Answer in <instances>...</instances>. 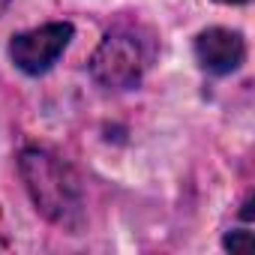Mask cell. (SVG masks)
I'll return each instance as SVG.
<instances>
[{
    "label": "cell",
    "mask_w": 255,
    "mask_h": 255,
    "mask_svg": "<svg viewBox=\"0 0 255 255\" xmlns=\"http://www.w3.org/2000/svg\"><path fill=\"white\" fill-rule=\"evenodd\" d=\"M18 174L33 207L57 228L81 234L87 225V201L81 177L57 153L45 147H24L18 153Z\"/></svg>",
    "instance_id": "cell-1"
},
{
    "label": "cell",
    "mask_w": 255,
    "mask_h": 255,
    "mask_svg": "<svg viewBox=\"0 0 255 255\" xmlns=\"http://www.w3.org/2000/svg\"><path fill=\"white\" fill-rule=\"evenodd\" d=\"M147 63H150V51L138 36V30L114 27L99 39L87 69L90 78L105 90H132L141 84Z\"/></svg>",
    "instance_id": "cell-2"
},
{
    "label": "cell",
    "mask_w": 255,
    "mask_h": 255,
    "mask_svg": "<svg viewBox=\"0 0 255 255\" xmlns=\"http://www.w3.org/2000/svg\"><path fill=\"white\" fill-rule=\"evenodd\" d=\"M75 39V27L72 21H45L39 27L21 30L9 39V60L18 72L39 78L45 75L69 48V42Z\"/></svg>",
    "instance_id": "cell-3"
},
{
    "label": "cell",
    "mask_w": 255,
    "mask_h": 255,
    "mask_svg": "<svg viewBox=\"0 0 255 255\" xmlns=\"http://www.w3.org/2000/svg\"><path fill=\"white\" fill-rule=\"evenodd\" d=\"M195 63L210 75H231L246 60V39L231 27H207L192 39Z\"/></svg>",
    "instance_id": "cell-4"
},
{
    "label": "cell",
    "mask_w": 255,
    "mask_h": 255,
    "mask_svg": "<svg viewBox=\"0 0 255 255\" xmlns=\"http://www.w3.org/2000/svg\"><path fill=\"white\" fill-rule=\"evenodd\" d=\"M222 246L231 252H249L252 249V231L249 228H234L222 237Z\"/></svg>",
    "instance_id": "cell-5"
},
{
    "label": "cell",
    "mask_w": 255,
    "mask_h": 255,
    "mask_svg": "<svg viewBox=\"0 0 255 255\" xmlns=\"http://www.w3.org/2000/svg\"><path fill=\"white\" fill-rule=\"evenodd\" d=\"M216 3H222V6H243V3H249V0H216Z\"/></svg>",
    "instance_id": "cell-6"
},
{
    "label": "cell",
    "mask_w": 255,
    "mask_h": 255,
    "mask_svg": "<svg viewBox=\"0 0 255 255\" xmlns=\"http://www.w3.org/2000/svg\"><path fill=\"white\" fill-rule=\"evenodd\" d=\"M6 6H9V0H0V15L6 12Z\"/></svg>",
    "instance_id": "cell-7"
},
{
    "label": "cell",
    "mask_w": 255,
    "mask_h": 255,
    "mask_svg": "<svg viewBox=\"0 0 255 255\" xmlns=\"http://www.w3.org/2000/svg\"><path fill=\"white\" fill-rule=\"evenodd\" d=\"M0 246H6V243H3V240H0Z\"/></svg>",
    "instance_id": "cell-8"
}]
</instances>
